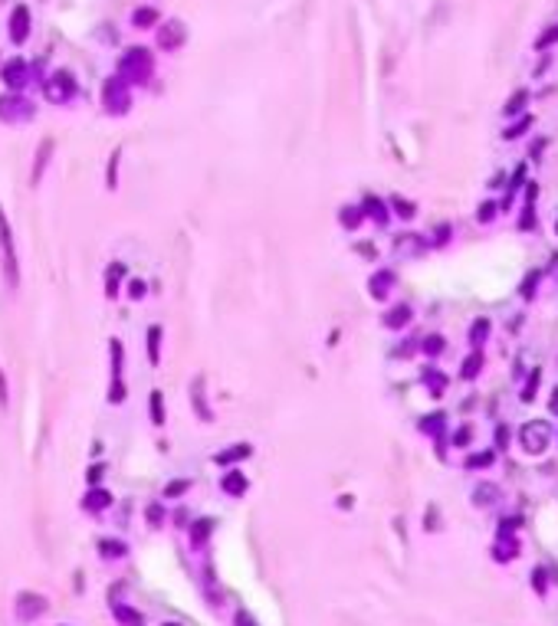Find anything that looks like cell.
I'll return each instance as SVG.
<instances>
[{
    "label": "cell",
    "instance_id": "cell-14",
    "mask_svg": "<svg viewBox=\"0 0 558 626\" xmlns=\"http://www.w3.org/2000/svg\"><path fill=\"white\" fill-rule=\"evenodd\" d=\"M250 456H253V446H250V443H233V446L220 449V453L213 456V462H217V466H226V469H230L233 462H243V459H250Z\"/></svg>",
    "mask_w": 558,
    "mask_h": 626
},
{
    "label": "cell",
    "instance_id": "cell-50",
    "mask_svg": "<svg viewBox=\"0 0 558 626\" xmlns=\"http://www.w3.org/2000/svg\"><path fill=\"white\" fill-rule=\"evenodd\" d=\"M532 577H535V590L545 594V570H542V567H535V570H532Z\"/></svg>",
    "mask_w": 558,
    "mask_h": 626
},
{
    "label": "cell",
    "instance_id": "cell-24",
    "mask_svg": "<svg viewBox=\"0 0 558 626\" xmlns=\"http://www.w3.org/2000/svg\"><path fill=\"white\" fill-rule=\"evenodd\" d=\"M158 20H161V14H158L154 7H135V10H132V23H135L138 30L158 27Z\"/></svg>",
    "mask_w": 558,
    "mask_h": 626
},
{
    "label": "cell",
    "instance_id": "cell-30",
    "mask_svg": "<svg viewBox=\"0 0 558 626\" xmlns=\"http://www.w3.org/2000/svg\"><path fill=\"white\" fill-rule=\"evenodd\" d=\"M362 220H364L362 207H342V210H338V224L345 226V230H358Z\"/></svg>",
    "mask_w": 558,
    "mask_h": 626
},
{
    "label": "cell",
    "instance_id": "cell-16",
    "mask_svg": "<svg viewBox=\"0 0 558 626\" xmlns=\"http://www.w3.org/2000/svg\"><path fill=\"white\" fill-rule=\"evenodd\" d=\"M220 489H224V495H233V498H240L246 489H250V482H246V476H243L240 469H226L224 479H220Z\"/></svg>",
    "mask_w": 558,
    "mask_h": 626
},
{
    "label": "cell",
    "instance_id": "cell-7",
    "mask_svg": "<svg viewBox=\"0 0 558 626\" xmlns=\"http://www.w3.org/2000/svg\"><path fill=\"white\" fill-rule=\"evenodd\" d=\"M108 351H112V384H108V403H121L125 400V381H121V358H125V348L119 338H108Z\"/></svg>",
    "mask_w": 558,
    "mask_h": 626
},
{
    "label": "cell",
    "instance_id": "cell-15",
    "mask_svg": "<svg viewBox=\"0 0 558 626\" xmlns=\"http://www.w3.org/2000/svg\"><path fill=\"white\" fill-rule=\"evenodd\" d=\"M82 508L92 511V515L106 511V508H112V492H108V489H99V485H92L89 492L82 495Z\"/></svg>",
    "mask_w": 558,
    "mask_h": 626
},
{
    "label": "cell",
    "instance_id": "cell-29",
    "mask_svg": "<svg viewBox=\"0 0 558 626\" xmlns=\"http://www.w3.org/2000/svg\"><path fill=\"white\" fill-rule=\"evenodd\" d=\"M121 279H125V263H112L108 272H106V296L108 298L119 296V282H121Z\"/></svg>",
    "mask_w": 558,
    "mask_h": 626
},
{
    "label": "cell",
    "instance_id": "cell-44",
    "mask_svg": "<svg viewBox=\"0 0 558 626\" xmlns=\"http://www.w3.org/2000/svg\"><path fill=\"white\" fill-rule=\"evenodd\" d=\"M469 443H473V426H460V430L453 433V446H469Z\"/></svg>",
    "mask_w": 558,
    "mask_h": 626
},
{
    "label": "cell",
    "instance_id": "cell-46",
    "mask_svg": "<svg viewBox=\"0 0 558 626\" xmlns=\"http://www.w3.org/2000/svg\"><path fill=\"white\" fill-rule=\"evenodd\" d=\"M128 298H132V302L145 298V282H141V279H132V282H128Z\"/></svg>",
    "mask_w": 558,
    "mask_h": 626
},
{
    "label": "cell",
    "instance_id": "cell-52",
    "mask_svg": "<svg viewBox=\"0 0 558 626\" xmlns=\"http://www.w3.org/2000/svg\"><path fill=\"white\" fill-rule=\"evenodd\" d=\"M102 472H106V469H102V466L95 462V466L89 469V482H92V485H99V479H102Z\"/></svg>",
    "mask_w": 558,
    "mask_h": 626
},
{
    "label": "cell",
    "instance_id": "cell-53",
    "mask_svg": "<svg viewBox=\"0 0 558 626\" xmlns=\"http://www.w3.org/2000/svg\"><path fill=\"white\" fill-rule=\"evenodd\" d=\"M506 440H509V426H499V430H496V443H499V449H506Z\"/></svg>",
    "mask_w": 558,
    "mask_h": 626
},
{
    "label": "cell",
    "instance_id": "cell-5",
    "mask_svg": "<svg viewBox=\"0 0 558 626\" xmlns=\"http://www.w3.org/2000/svg\"><path fill=\"white\" fill-rule=\"evenodd\" d=\"M519 446L526 449L528 456H539L552 446V426L545 420H528L519 426Z\"/></svg>",
    "mask_w": 558,
    "mask_h": 626
},
{
    "label": "cell",
    "instance_id": "cell-39",
    "mask_svg": "<svg viewBox=\"0 0 558 626\" xmlns=\"http://www.w3.org/2000/svg\"><path fill=\"white\" fill-rule=\"evenodd\" d=\"M539 381H542V371H532V377L526 381V387H522V403H532L535 400V390H539Z\"/></svg>",
    "mask_w": 558,
    "mask_h": 626
},
{
    "label": "cell",
    "instance_id": "cell-51",
    "mask_svg": "<svg viewBox=\"0 0 558 626\" xmlns=\"http://www.w3.org/2000/svg\"><path fill=\"white\" fill-rule=\"evenodd\" d=\"M493 213H496V207H493V204H483V207H480V224L493 220Z\"/></svg>",
    "mask_w": 558,
    "mask_h": 626
},
{
    "label": "cell",
    "instance_id": "cell-49",
    "mask_svg": "<svg viewBox=\"0 0 558 626\" xmlns=\"http://www.w3.org/2000/svg\"><path fill=\"white\" fill-rule=\"evenodd\" d=\"M447 237H450V226L440 224L437 230H434V243H437V246H443V243H447Z\"/></svg>",
    "mask_w": 558,
    "mask_h": 626
},
{
    "label": "cell",
    "instance_id": "cell-47",
    "mask_svg": "<svg viewBox=\"0 0 558 626\" xmlns=\"http://www.w3.org/2000/svg\"><path fill=\"white\" fill-rule=\"evenodd\" d=\"M542 272H528V279L522 282V298H532L535 296V279H539Z\"/></svg>",
    "mask_w": 558,
    "mask_h": 626
},
{
    "label": "cell",
    "instance_id": "cell-42",
    "mask_svg": "<svg viewBox=\"0 0 558 626\" xmlns=\"http://www.w3.org/2000/svg\"><path fill=\"white\" fill-rule=\"evenodd\" d=\"M528 125H532V119H528V115H522V119L515 121V125H509V128L502 132V138H506V141H513V138H519V134H526Z\"/></svg>",
    "mask_w": 558,
    "mask_h": 626
},
{
    "label": "cell",
    "instance_id": "cell-32",
    "mask_svg": "<svg viewBox=\"0 0 558 626\" xmlns=\"http://www.w3.org/2000/svg\"><path fill=\"white\" fill-rule=\"evenodd\" d=\"M99 551H102V557H125V541H119V538H106V541H99Z\"/></svg>",
    "mask_w": 558,
    "mask_h": 626
},
{
    "label": "cell",
    "instance_id": "cell-3",
    "mask_svg": "<svg viewBox=\"0 0 558 626\" xmlns=\"http://www.w3.org/2000/svg\"><path fill=\"white\" fill-rule=\"evenodd\" d=\"M33 119H36V105L27 95H20V92L0 95V121L3 125H27Z\"/></svg>",
    "mask_w": 558,
    "mask_h": 626
},
{
    "label": "cell",
    "instance_id": "cell-48",
    "mask_svg": "<svg viewBox=\"0 0 558 626\" xmlns=\"http://www.w3.org/2000/svg\"><path fill=\"white\" fill-rule=\"evenodd\" d=\"M233 623H237V626H259L257 620H253V616H250L246 610H237V616H233Z\"/></svg>",
    "mask_w": 558,
    "mask_h": 626
},
{
    "label": "cell",
    "instance_id": "cell-43",
    "mask_svg": "<svg viewBox=\"0 0 558 626\" xmlns=\"http://www.w3.org/2000/svg\"><path fill=\"white\" fill-rule=\"evenodd\" d=\"M421 348H423V354H430V358H434V354L443 351V338H440V335H427Z\"/></svg>",
    "mask_w": 558,
    "mask_h": 626
},
{
    "label": "cell",
    "instance_id": "cell-20",
    "mask_svg": "<svg viewBox=\"0 0 558 626\" xmlns=\"http://www.w3.org/2000/svg\"><path fill=\"white\" fill-rule=\"evenodd\" d=\"M499 502V485H493V482H480L476 489H473V505L476 508H489Z\"/></svg>",
    "mask_w": 558,
    "mask_h": 626
},
{
    "label": "cell",
    "instance_id": "cell-10",
    "mask_svg": "<svg viewBox=\"0 0 558 626\" xmlns=\"http://www.w3.org/2000/svg\"><path fill=\"white\" fill-rule=\"evenodd\" d=\"M30 7L27 3H16L14 10H10V40L14 46H23L30 40Z\"/></svg>",
    "mask_w": 558,
    "mask_h": 626
},
{
    "label": "cell",
    "instance_id": "cell-41",
    "mask_svg": "<svg viewBox=\"0 0 558 626\" xmlns=\"http://www.w3.org/2000/svg\"><path fill=\"white\" fill-rule=\"evenodd\" d=\"M187 489H191V479H174V482H167L165 498H178V495H184Z\"/></svg>",
    "mask_w": 558,
    "mask_h": 626
},
{
    "label": "cell",
    "instance_id": "cell-31",
    "mask_svg": "<svg viewBox=\"0 0 558 626\" xmlns=\"http://www.w3.org/2000/svg\"><path fill=\"white\" fill-rule=\"evenodd\" d=\"M423 384L430 387V394H434V397H440V394L447 390V377H443L440 371H434V368H427V371H423Z\"/></svg>",
    "mask_w": 558,
    "mask_h": 626
},
{
    "label": "cell",
    "instance_id": "cell-9",
    "mask_svg": "<svg viewBox=\"0 0 558 626\" xmlns=\"http://www.w3.org/2000/svg\"><path fill=\"white\" fill-rule=\"evenodd\" d=\"M187 43V27H184L181 20H167L161 23V30H158V46L165 49V53H174V49H181Z\"/></svg>",
    "mask_w": 558,
    "mask_h": 626
},
{
    "label": "cell",
    "instance_id": "cell-38",
    "mask_svg": "<svg viewBox=\"0 0 558 626\" xmlns=\"http://www.w3.org/2000/svg\"><path fill=\"white\" fill-rule=\"evenodd\" d=\"M145 518H148L151 528H161V522H165V505H161V502H151V505L145 508Z\"/></svg>",
    "mask_w": 558,
    "mask_h": 626
},
{
    "label": "cell",
    "instance_id": "cell-4",
    "mask_svg": "<svg viewBox=\"0 0 558 626\" xmlns=\"http://www.w3.org/2000/svg\"><path fill=\"white\" fill-rule=\"evenodd\" d=\"M102 108L108 115H125L132 108V89L121 75H108L106 86H102Z\"/></svg>",
    "mask_w": 558,
    "mask_h": 626
},
{
    "label": "cell",
    "instance_id": "cell-13",
    "mask_svg": "<svg viewBox=\"0 0 558 626\" xmlns=\"http://www.w3.org/2000/svg\"><path fill=\"white\" fill-rule=\"evenodd\" d=\"M423 237H417V233H401V237L394 239V256L397 259H410V256H421L423 253Z\"/></svg>",
    "mask_w": 558,
    "mask_h": 626
},
{
    "label": "cell",
    "instance_id": "cell-22",
    "mask_svg": "<svg viewBox=\"0 0 558 626\" xmlns=\"http://www.w3.org/2000/svg\"><path fill=\"white\" fill-rule=\"evenodd\" d=\"M161 338H165L161 325H151V328H148V364H151V368H158V364H161Z\"/></svg>",
    "mask_w": 558,
    "mask_h": 626
},
{
    "label": "cell",
    "instance_id": "cell-40",
    "mask_svg": "<svg viewBox=\"0 0 558 626\" xmlns=\"http://www.w3.org/2000/svg\"><path fill=\"white\" fill-rule=\"evenodd\" d=\"M391 207H394V213H397V217H404V220H410V217L417 213V207H414L410 200H404V197H394Z\"/></svg>",
    "mask_w": 558,
    "mask_h": 626
},
{
    "label": "cell",
    "instance_id": "cell-54",
    "mask_svg": "<svg viewBox=\"0 0 558 626\" xmlns=\"http://www.w3.org/2000/svg\"><path fill=\"white\" fill-rule=\"evenodd\" d=\"M7 400H10V397H7V381H3V374H0V407H7Z\"/></svg>",
    "mask_w": 558,
    "mask_h": 626
},
{
    "label": "cell",
    "instance_id": "cell-45",
    "mask_svg": "<svg viewBox=\"0 0 558 626\" xmlns=\"http://www.w3.org/2000/svg\"><path fill=\"white\" fill-rule=\"evenodd\" d=\"M552 43H558V23L555 27H552V30H545L542 36H539V40H535V46H539V49H548V46Z\"/></svg>",
    "mask_w": 558,
    "mask_h": 626
},
{
    "label": "cell",
    "instance_id": "cell-35",
    "mask_svg": "<svg viewBox=\"0 0 558 626\" xmlns=\"http://www.w3.org/2000/svg\"><path fill=\"white\" fill-rule=\"evenodd\" d=\"M211 531H213L211 518H200L197 525H191V538H194V544H204V541L211 538Z\"/></svg>",
    "mask_w": 558,
    "mask_h": 626
},
{
    "label": "cell",
    "instance_id": "cell-25",
    "mask_svg": "<svg viewBox=\"0 0 558 626\" xmlns=\"http://www.w3.org/2000/svg\"><path fill=\"white\" fill-rule=\"evenodd\" d=\"M148 417L154 426H165V394L161 390H151L148 394Z\"/></svg>",
    "mask_w": 558,
    "mask_h": 626
},
{
    "label": "cell",
    "instance_id": "cell-21",
    "mask_svg": "<svg viewBox=\"0 0 558 626\" xmlns=\"http://www.w3.org/2000/svg\"><path fill=\"white\" fill-rule=\"evenodd\" d=\"M112 616H115V623L119 626H145V616H141L135 607H128V603H115V607H112Z\"/></svg>",
    "mask_w": 558,
    "mask_h": 626
},
{
    "label": "cell",
    "instance_id": "cell-1",
    "mask_svg": "<svg viewBox=\"0 0 558 626\" xmlns=\"http://www.w3.org/2000/svg\"><path fill=\"white\" fill-rule=\"evenodd\" d=\"M0 276H3L7 292L20 289V256H16V239L3 207H0Z\"/></svg>",
    "mask_w": 558,
    "mask_h": 626
},
{
    "label": "cell",
    "instance_id": "cell-36",
    "mask_svg": "<svg viewBox=\"0 0 558 626\" xmlns=\"http://www.w3.org/2000/svg\"><path fill=\"white\" fill-rule=\"evenodd\" d=\"M119 165H121V148H115V154H112V165H108V174H106L108 191H115V187H119Z\"/></svg>",
    "mask_w": 558,
    "mask_h": 626
},
{
    "label": "cell",
    "instance_id": "cell-33",
    "mask_svg": "<svg viewBox=\"0 0 558 626\" xmlns=\"http://www.w3.org/2000/svg\"><path fill=\"white\" fill-rule=\"evenodd\" d=\"M493 462H496V453H493V449H483V453L467 456V469H489Z\"/></svg>",
    "mask_w": 558,
    "mask_h": 626
},
{
    "label": "cell",
    "instance_id": "cell-8",
    "mask_svg": "<svg viewBox=\"0 0 558 626\" xmlns=\"http://www.w3.org/2000/svg\"><path fill=\"white\" fill-rule=\"evenodd\" d=\"M0 75H3V86H10V92H20L23 86H30V75H33V66L27 60H7L0 66Z\"/></svg>",
    "mask_w": 558,
    "mask_h": 626
},
{
    "label": "cell",
    "instance_id": "cell-37",
    "mask_svg": "<svg viewBox=\"0 0 558 626\" xmlns=\"http://www.w3.org/2000/svg\"><path fill=\"white\" fill-rule=\"evenodd\" d=\"M526 102H528V92H526V89L513 92V95H509V102H506V115H515V112H522V108H526Z\"/></svg>",
    "mask_w": 558,
    "mask_h": 626
},
{
    "label": "cell",
    "instance_id": "cell-18",
    "mask_svg": "<svg viewBox=\"0 0 558 626\" xmlns=\"http://www.w3.org/2000/svg\"><path fill=\"white\" fill-rule=\"evenodd\" d=\"M191 403H194L200 423H211L213 413L207 410V400H204V377H194V381H191Z\"/></svg>",
    "mask_w": 558,
    "mask_h": 626
},
{
    "label": "cell",
    "instance_id": "cell-26",
    "mask_svg": "<svg viewBox=\"0 0 558 626\" xmlns=\"http://www.w3.org/2000/svg\"><path fill=\"white\" fill-rule=\"evenodd\" d=\"M489 331H493V325H489V318H476L473 325H469V344L480 351L486 344V338H489Z\"/></svg>",
    "mask_w": 558,
    "mask_h": 626
},
{
    "label": "cell",
    "instance_id": "cell-55",
    "mask_svg": "<svg viewBox=\"0 0 558 626\" xmlns=\"http://www.w3.org/2000/svg\"><path fill=\"white\" fill-rule=\"evenodd\" d=\"M548 407H552V413H558V387H555V394H552V403H548Z\"/></svg>",
    "mask_w": 558,
    "mask_h": 626
},
{
    "label": "cell",
    "instance_id": "cell-27",
    "mask_svg": "<svg viewBox=\"0 0 558 626\" xmlns=\"http://www.w3.org/2000/svg\"><path fill=\"white\" fill-rule=\"evenodd\" d=\"M480 371H483V351L473 348V354H469V358L463 361V368H460V377H463V381H476Z\"/></svg>",
    "mask_w": 558,
    "mask_h": 626
},
{
    "label": "cell",
    "instance_id": "cell-56",
    "mask_svg": "<svg viewBox=\"0 0 558 626\" xmlns=\"http://www.w3.org/2000/svg\"><path fill=\"white\" fill-rule=\"evenodd\" d=\"M165 626H181V623H165Z\"/></svg>",
    "mask_w": 558,
    "mask_h": 626
},
{
    "label": "cell",
    "instance_id": "cell-2",
    "mask_svg": "<svg viewBox=\"0 0 558 626\" xmlns=\"http://www.w3.org/2000/svg\"><path fill=\"white\" fill-rule=\"evenodd\" d=\"M154 73V62H151V53L145 46H135V49H128L119 62V75L128 82V86H145Z\"/></svg>",
    "mask_w": 558,
    "mask_h": 626
},
{
    "label": "cell",
    "instance_id": "cell-19",
    "mask_svg": "<svg viewBox=\"0 0 558 626\" xmlns=\"http://www.w3.org/2000/svg\"><path fill=\"white\" fill-rule=\"evenodd\" d=\"M410 305H394V309H388V312H384V318H381V322H384V328H391V331H397V328H408L410 325Z\"/></svg>",
    "mask_w": 558,
    "mask_h": 626
},
{
    "label": "cell",
    "instance_id": "cell-12",
    "mask_svg": "<svg viewBox=\"0 0 558 626\" xmlns=\"http://www.w3.org/2000/svg\"><path fill=\"white\" fill-rule=\"evenodd\" d=\"M397 285V276H394L391 269H377L375 276L368 279V292H371V298H377V302H384V298L391 296V289Z\"/></svg>",
    "mask_w": 558,
    "mask_h": 626
},
{
    "label": "cell",
    "instance_id": "cell-17",
    "mask_svg": "<svg viewBox=\"0 0 558 626\" xmlns=\"http://www.w3.org/2000/svg\"><path fill=\"white\" fill-rule=\"evenodd\" d=\"M515 554H519V541H515V535H499L496 544H493V557H496L499 564H509Z\"/></svg>",
    "mask_w": 558,
    "mask_h": 626
},
{
    "label": "cell",
    "instance_id": "cell-11",
    "mask_svg": "<svg viewBox=\"0 0 558 626\" xmlns=\"http://www.w3.org/2000/svg\"><path fill=\"white\" fill-rule=\"evenodd\" d=\"M46 613V597L43 594H23L16 597V620L20 623H30V620H36V616H43Z\"/></svg>",
    "mask_w": 558,
    "mask_h": 626
},
{
    "label": "cell",
    "instance_id": "cell-23",
    "mask_svg": "<svg viewBox=\"0 0 558 626\" xmlns=\"http://www.w3.org/2000/svg\"><path fill=\"white\" fill-rule=\"evenodd\" d=\"M49 151H53V141L46 138L43 145H40V151H36V165H33V174H30V184L36 187L40 180H43V171H46V165H49Z\"/></svg>",
    "mask_w": 558,
    "mask_h": 626
},
{
    "label": "cell",
    "instance_id": "cell-6",
    "mask_svg": "<svg viewBox=\"0 0 558 626\" xmlns=\"http://www.w3.org/2000/svg\"><path fill=\"white\" fill-rule=\"evenodd\" d=\"M75 92H79V86H75L73 73H66V69H60V73H53L49 79H46L43 86V95L49 99L53 105H66L75 99Z\"/></svg>",
    "mask_w": 558,
    "mask_h": 626
},
{
    "label": "cell",
    "instance_id": "cell-28",
    "mask_svg": "<svg viewBox=\"0 0 558 626\" xmlns=\"http://www.w3.org/2000/svg\"><path fill=\"white\" fill-rule=\"evenodd\" d=\"M362 213H364V217H371L375 224H388V207H384L377 197H364Z\"/></svg>",
    "mask_w": 558,
    "mask_h": 626
},
{
    "label": "cell",
    "instance_id": "cell-34",
    "mask_svg": "<svg viewBox=\"0 0 558 626\" xmlns=\"http://www.w3.org/2000/svg\"><path fill=\"white\" fill-rule=\"evenodd\" d=\"M443 413H430V417L421 420V433H427V436H440L443 433Z\"/></svg>",
    "mask_w": 558,
    "mask_h": 626
}]
</instances>
